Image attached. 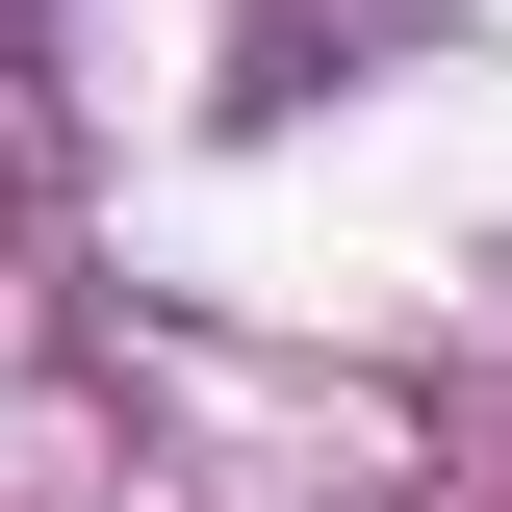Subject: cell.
I'll use <instances>...</instances> for the list:
<instances>
[]
</instances>
